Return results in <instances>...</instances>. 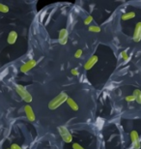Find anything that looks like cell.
I'll use <instances>...</instances> for the list:
<instances>
[{
	"instance_id": "30bf717a",
	"label": "cell",
	"mask_w": 141,
	"mask_h": 149,
	"mask_svg": "<svg viewBox=\"0 0 141 149\" xmlns=\"http://www.w3.org/2000/svg\"><path fill=\"white\" fill-rule=\"evenodd\" d=\"M67 104H68V106L70 107V109H73V111H77L79 109L78 105H77L76 102L73 99V98L69 97V98H68V100H67Z\"/></svg>"
},
{
	"instance_id": "d6986e66",
	"label": "cell",
	"mask_w": 141,
	"mask_h": 149,
	"mask_svg": "<svg viewBox=\"0 0 141 149\" xmlns=\"http://www.w3.org/2000/svg\"><path fill=\"white\" fill-rule=\"evenodd\" d=\"M92 22H93V17L92 16H88L84 19V23H85V24H87V25L90 24V23H91Z\"/></svg>"
},
{
	"instance_id": "ffe728a7",
	"label": "cell",
	"mask_w": 141,
	"mask_h": 149,
	"mask_svg": "<svg viewBox=\"0 0 141 149\" xmlns=\"http://www.w3.org/2000/svg\"><path fill=\"white\" fill-rule=\"evenodd\" d=\"M73 149H84L81 145L78 144V143H74L73 144Z\"/></svg>"
},
{
	"instance_id": "7c38bea8",
	"label": "cell",
	"mask_w": 141,
	"mask_h": 149,
	"mask_svg": "<svg viewBox=\"0 0 141 149\" xmlns=\"http://www.w3.org/2000/svg\"><path fill=\"white\" fill-rule=\"evenodd\" d=\"M133 17H135V13H134V12H128V13L122 15L121 19L122 20H128V19H133Z\"/></svg>"
},
{
	"instance_id": "603a6c76",
	"label": "cell",
	"mask_w": 141,
	"mask_h": 149,
	"mask_svg": "<svg viewBox=\"0 0 141 149\" xmlns=\"http://www.w3.org/2000/svg\"><path fill=\"white\" fill-rule=\"evenodd\" d=\"M8 149H11V148H8Z\"/></svg>"
},
{
	"instance_id": "8992f818",
	"label": "cell",
	"mask_w": 141,
	"mask_h": 149,
	"mask_svg": "<svg viewBox=\"0 0 141 149\" xmlns=\"http://www.w3.org/2000/svg\"><path fill=\"white\" fill-rule=\"evenodd\" d=\"M99 60V57L97 55H92L91 57H90L88 60H87V62L84 64V69L85 70H91L93 67L95 66L96 64H97V62Z\"/></svg>"
},
{
	"instance_id": "4fadbf2b",
	"label": "cell",
	"mask_w": 141,
	"mask_h": 149,
	"mask_svg": "<svg viewBox=\"0 0 141 149\" xmlns=\"http://www.w3.org/2000/svg\"><path fill=\"white\" fill-rule=\"evenodd\" d=\"M133 96L135 98V101L138 104H141V91L139 89H135V90L133 91Z\"/></svg>"
},
{
	"instance_id": "44dd1931",
	"label": "cell",
	"mask_w": 141,
	"mask_h": 149,
	"mask_svg": "<svg viewBox=\"0 0 141 149\" xmlns=\"http://www.w3.org/2000/svg\"><path fill=\"white\" fill-rule=\"evenodd\" d=\"M11 149H22V147H20L19 145L17 143H13L11 145Z\"/></svg>"
},
{
	"instance_id": "3957f363",
	"label": "cell",
	"mask_w": 141,
	"mask_h": 149,
	"mask_svg": "<svg viewBox=\"0 0 141 149\" xmlns=\"http://www.w3.org/2000/svg\"><path fill=\"white\" fill-rule=\"evenodd\" d=\"M59 130V134L60 136H61V138L63 139V141L65 142H67V143H71L72 141H73V136H72V134L69 132V130L67 129L66 127L64 126H61L58 128Z\"/></svg>"
},
{
	"instance_id": "7402d4cb",
	"label": "cell",
	"mask_w": 141,
	"mask_h": 149,
	"mask_svg": "<svg viewBox=\"0 0 141 149\" xmlns=\"http://www.w3.org/2000/svg\"><path fill=\"white\" fill-rule=\"evenodd\" d=\"M71 73H72L73 76H78V74H79V72L77 71V69H72Z\"/></svg>"
},
{
	"instance_id": "2e32d148",
	"label": "cell",
	"mask_w": 141,
	"mask_h": 149,
	"mask_svg": "<svg viewBox=\"0 0 141 149\" xmlns=\"http://www.w3.org/2000/svg\"><path fill=\"white\" fill-rule=\"evenodd\" d=\"M121 56H122V58H123V60L124 61H128V52H127V50H124V52H121Z\"/></svg>"
},
{
	"instance_id": "5bb4252c",
	"label": "cell",
	"mask_w": 141,
	"mask_h": 149,
	"mask_svg": "<svg viewBox=\"0 0 141 149\" xmlns=\"http://www.w3.org/2000/svg\"><path fill=\"white\" fill-rule=\"evenodd\" d=\"M0 12H1V13H8L9 7L4 4H2V3H0Z\"/></svg>"
},
{
	"instance_id": "5b68a950",
	"label": "cell",
	"mask_w": 141,
	"mask_h": 149,
	"mask_svg": "<svg viewBox=\"0 0 141 149\" xmlns=\"http://www.w3.org/2000/svg\"><path fill=\"white\" fill-rule=\"evenodd\" d=\"M36 64H37V61H36L35 59H30L29 61H27L26 63H24L22 67L19 68L20 72H22V73H26V72H28L29 70L33 69V68H34V67L36 66Z\"/></svg>"
},
{
	"instance_id": "9c48e42d",
	"label": "cell",
	"mask_w": 141,
	"mask_h": 149,
	"mask_svg": "<svg viewBox=\"0 0 141 149\" xmlns=\"http://www.w3.org/2000/svg\"><path fill=\"white\" fill-rule=\"evenodd\" d=\"M59 43L61 45H65L68 41V31L66 28H63L59 32Z\"/></svg>"
},
{
	"instance_id": "9a60e30c",
	"label": "cell",
	"mask_w": 141,
	"mask_h": 149,
	"mask_svg": "<svg viewBox=\"0 0 141 149\" xmlns=\"http://www.w3.org/2000/svg\"><path fill=\"white\" fill-rule=\"evenodd\" d=\"M89 31H91V32H100L101 28L99 27V26H97V25H92V26H89Z\"/></svg>"
},
{
	"instance_id": "52a82bcc",
	"label": "cell",
	"mask_w": 141,
	"mask_h": 149,
	"mask_svg": "<svg viewBox=\"0 0 141 149\" xmlns=\"http://www.w3.org/2000/svg\"><path fill=\"white\" fill-rule=\"evenodd\" d=\"M140 40H141V22L136 23L135 28H134V32H133V41L138 43Z\"/></svg>"
},
{
	"instance_id": "7a4b0ae2",
	"label": "cell",
	"mask_w": 141,
	"mask_h": 149,
	"mask_svg": "<svg viewBox=\"0 0 141 149\" xmlns=\"http://www.w3.org/2000/svg\"><path fill=\"white\" fill-rule=\"evenodd\" d=\"M16 91H17V93L20 96V98H22L25 102H27V103H31L32 102L31 94H30L29 92L25 89V87H23L22 85L16 84Z\"/></svg>"
},
{
	"instance_id": "e0dca14e",
	"label": "cell",
	"mask_w": 141,
	"mask_h": 149,
	"mask_svg": "<svg viewBox=\"0 0 141 149\" xmlns=\"http://www.w3.org/2000/svg\"><path fill=\"white\" fill-rule=\"evenodd\" d=\"M82 53H83V50L82 49H77L76 52H74V57L76 58H80L81 57V55H82Z\"/></svg>"
},
{
	"instance_id": "ac0fdd59",
	"label": "cell",
	"mask_w": 141,
	"mask_h": 149,
	"mask_svg": "<svg viewBox=\"0 0 141 149\" xmlns=\"http://www.w3.org/2000/svg\"><path fill=\"white\" fill-rule=\"evenodd\" d=\"M125 99H126V101H127V102H128V103L134 102V101H135V98H134L133 95H130V96H127V97L125 98Z\"/></svg>"
},
{
	"instance_id": "277c9868",
	"label": "cell",
	"mask_w": 141,
	"mask_h": 149,
	"mask_svg": "<svg viewBox=\"0 0 141 149\" xmlns=\"http://www.w3.org/2000/svg\"><path fill=\"white\" fill-rule=\"evenodd\" d=\"M130 136H131V142H133V148L134 149H140L141 144H140V141H139V135H138V133H137L135 130L131 131V134H130Z\"/></svg>"
},
{
	"instance_id": "8fae6325",
	"label": "cell",
	"mask_w": 141,
	"mask_h": 149,
	"mask_svg": "<svg viewBox=\"0 0 141 149\" xmlns=\"http://www.w3.org/2000/svg\"><path fill=\"white\" fill-rule=\"evenodd\" d=\"M17 33L16 31H11L10 33L8 35V43L10 45H14L15 43L17 42Z\"/></svg>"
},
{
	"instance_id": "6da1fadb",
	"label": "cell",
	"mask_w": 141,
	"mask_h": 149,
	"mask_svg": "<svg viewBox=\"0 0 141 149\" xmlns=\"http://www.w3.org/2000/svg\"><path fill=\"white\" fill-rule=\"evenodd\" d=\"M68 95L66 92H61L57 95L56 97H54L53 99L49 103V109L53 111V109H56L58 107H60L62 104H64L65 102H67L68 100Z\"/></svg>"
},
{
	"instance_id": "ba28073f",
	"label": "cell",
	"mask_w": 141,
	"mask_h": 149,
	"mask_svg": "<svg viewBox=\"0 0 141 149\" xmlns=\"http://www.w3.org/2000/svg\"><path fill=\"white\" fill-rule=\"evenodd\" d=\"M24 112H25V114L26 116H27V119L30 121V122H33V121H35V113L34 111H33V109L31 108V106H29V105H26L24 107Z\"/></svg>"
}]
</instances>
